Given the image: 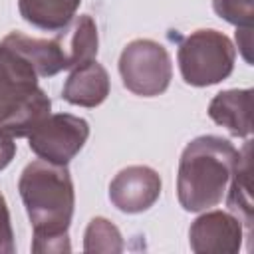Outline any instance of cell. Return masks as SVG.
Returning a JSON list of instances; mask_svg holds the SVG:
<instances>
[{"mask_svg": "<svg viewBox=\"0 0 254 254\" xmlns=\"http://www.w3.org/2000/svg\"><path fill=\"white\" fill-rule=\"evenodd\" d=\"M18 192L32 222V252H69V224L75 206V190L67 165L36 159L24 167Z\"/></svg>", "mask_w": 254, "mask_h": 254, "instance_id": "obj_1", "label": "cell"}, {"mask_svg": "<svg viewBox=\"0 0 254 254\" xmlns=\"http://www.w3.org/2000/svg\"><path fill=\"white\" fill-rule=\"evenodd\" d=\"M238 149L220 135H200L187 143L179 159L177 198L183 210L202 212L222 202Z\"/></svg>", "mask_w": 254, "mask_h": 254, "instance_id": "obj_2", "label": "cell"}, {"mask_svg": "<svg viewBox=\"0 0 254 254\" xmlns=\"http://www.w3.org/2000/svg\"><path fill=\"white\" fill-rule=\"evenodd\" d=\"M252 95L248 89H224L208 103V117L230 135L248 139L252 133Z\"/></svg>", "mask_w": 254, "mask_h": 254, "instance_id": "obj_10", "label": "cell"}, {"mask_svg": "<svg viewBox=\"0 0 254 254\" xmlns=\"http://www.w3.org/2000/svg\"><path fill=\"white\" fill-rule=\"evenodd\" d=\"M89 123L71 113H50L30 135L28 147L38 159L56 165H67L85 145Z\"/></svg>", "mask_w": 254, "mask_h": 254, "instance_id": "obj_6", "label": "cell"}, {"mask_svg": "<svg viewBox=\"0 0 254 254\" xmlns=\"http://www.w3.org/2000/svg\"><path fill=\"white\" fill-rule=\"evenodd\" d=\"M2 42H6L18 54H22L32 64V67L36 69L38 77H52V75L67 69L65 58L62 54L56 38L42 40V38L26 36L22 32H10V34L4 36Z\"/></svg>", "mask_w": 254, "mask_h": 254, "instance_id": "obj_13", "label": "cell"}, {"mask_svg": "<svg viewBox=\"0 0 254 254\" xmlns=\"http://www.w3.org/2000/svg\"><path fill=\"white\" fill-rule=\"evenodd\" d=\"M109 89H111V81L107 69L97 60H91L71 69V73L64 83L62 97L71 105L97 107L107 99Z\"/></svg>", "mask_w": 254, "mask_h": 254, "instance_id": "obj_9", "label": "cell"}, {"mask_svg": "<svg viewBox=\"0 0 254 254\" xmlns=\"http://www.w3.org/2000/svg\"><path fill=\"white\" fill-rule=\"evenodd\" d=\"M161 175L147 165H131L121 169L109 183L111 204L125 214L149 210L161 196Z\"/></svg>", "mask_w": 254, "mask_h": 254, "instance_id": "obj_8", "label": "cell"}, {"mask_svg": "<svg viewBox=\"0 0 254 254\" xmlns=\"http://www.w3.org/2000/svg\"><path fill=\"white\" fill-rule=\"evenodd\" d=\"M16 157V143L12 137L0 133V171H4Z\"/></svg>", "mask_w": 254, "mask_h": 254, "instance_id": "obj_18", "label": "cell"}, {"mask_svg": "<svg viewBox=\"0 0 254 254\" xmlns=\"http://www.w3.org/2000/svg\"><path fill=\"white\" fill-rule=\"evenodd\" d=\"M212 10L218 18L236 28H252L254 0H212Z\"/></svg>", "mask_w": 254, "mask_h": 254, "instance_id": "obj_16", "label": "cell"}, {"mask_svg": "<svg viewBox=\"0 0 254 254\" xmlns=\"http://www.w3.org/2000/svg\"><path fill=\"white\" fill-rule=\"evenodd\" d=\"M250 151H252V141L246 139L242 149H238V159H236V165H234V171H232V177H230V183H228V189L224 194L230 212L240 218L248 240L252 238V224H254V218H252L254 206H252V192H250V189H252V185H250V171H252Z\"/></svg>", "mask_w": 254, "mask_h": 254, "instance_id": "obj_12", "label": "cell"}, {"mask_svg": "<svg viewBox=\"0 0 254 254\" xmlns=\"http://www.w3.org/2000/svg\"><path fill=\"white\" fill-rule=\"evenodd\" d=\"M119 75L131 93L139 97H157L171 85L173 60L163 44L151 38H137L121 50Z\"/></svg>", "mask_w": 254, "mask_h": 254, "instance_id": "obj_5", "label": "cell"}, {"mask_svg": "<svg viewBox=\"0 0 254 254\" xmlns=\"http://www.w3.org/2000/svg\"><path fill=\"white\" fill-rule=\"evenodd\" d=\"M32 64L6 42H0V133L28 137L50 113L52 99L38 83Z\"/></svg>", "mask_w": 254, "mask_h": 254, "instance_id": "obj_3", "label": "cell"}, {"mask_svg": "<svg viewBox=\"0 0 254 254\" xmlns=\"http://www.w3.org/2000/svg\"><path fill=\"white\" fill-rule=\"evenodd\" d=\"M79 4L81 0H18V12L30 26L58 32L73 20Z\"/></svg>", "mask_w": 254, "mask_h": 254, "instance_id": "obj_14", "label": "cell"}, {"mask_svg": "<svg viewBox=\"0 0 254 254\" xmlns=\"http://www.w3.org/2000/svg\"><path fill=\"white\" fill-rule=\"evenodd\" d=\"M236 62L232 40L218 30H194L179 42L177 64L187 85L208 87L230 77Z\"/></svg>", "mask_w": 254, "mask_h": 254, "instance_id": "obj_4", "label": "cell"}, {"mask_svg": "<svg viewBox=\"0 0 254 254\" xmlns=\"http://www.w3.org/2000/svg\"><path fill=\"white\" fill-rule=\"evenodd\" d=\"M123 236L121 230L105 216H93L83 232V252H105L117 254L123 252Z\"/></svg>", "mask_w": 254, "mask_h": 254, "instance_id": "obj_15", "label": "cell"}, {"mask_svg": "<svg viewBox=\"0 0 254 254\" xmlns=\"http://www.w3.org/2000/svg\"><path fill=\"white\" fill-rule=\"evenodd\" d=\"M56 42L65 58L67 69H73L77 65H83L91 60H95L99 50V36L95 20L89 14L73 16V20L56 32Z\"/></svg>", "mask_w": 254, "mask_h": 254, "instance_id": "obj_11", "label": "cell"}, {"mask_svg": "<svg viewBox=\"0 0 254 254\" xmlns=\"http://www.w3.org/2000/svg\"><path fill=\"white\" fill-rule=\"evenodd\" d=\"M244 238L240 218L226 210H202L189 228V246L196 254H238Z\"/></svg>", "mask_w": 254, "mask_h": 254, "instance_id": "obj_7", "label": "cell"}, {"mask_svg": "<svg viewBox=\"0 0 254 254\" xmlns=\"http://www.w3.org/2000/svg\"><path fill=\"white\" fill-rule=\"evenodd\" d=\"M14 252H16V242H14L10 210L4 194L0 192V254H14Z\"/></svg>", "mask_w": 254, "mask_h": 254, "instance_id": "obj_17", "label": "cell"}, {"mask_svg": "<svg viewBox=\"0 0 254 254\" xmlns=\"http://www.w3.org/2000/svg\"><path fill=\"white\" fill-rule=\"evenodd\" d=\"M236 44H238L246 64H252V56H250V50H252V28H236Z\"/></svg>", "mask_w": 254, "mask_h": 254, "instance_id": "obj_19", "label": "cell"}]
</instances>
